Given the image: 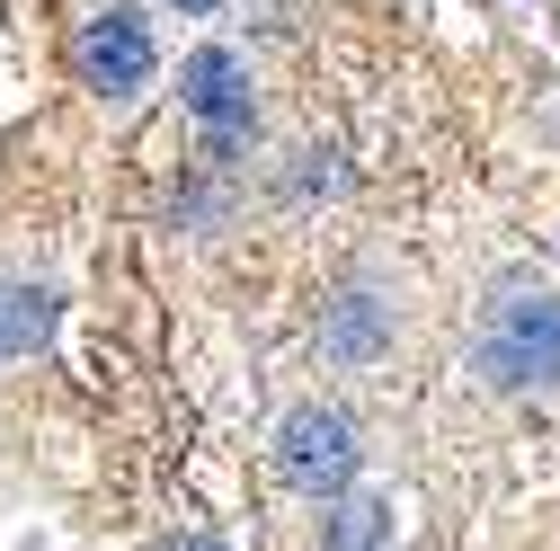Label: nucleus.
Segmentation results:
<instances>
[{
    "label": "nucleus",
    "mask_w": 560,
    "mask_h": 551,
    "mask_svg": "<svg viewBox=\"0 0 560 551\" xmlns=\"http://www.w3.org/2000/svg\"><path fill=\"white\" fill-rule=\"evenodd\" d=\"M383 348H392V303H383V294L357 285V294H338V303L320 312V356H329V365H374Z\"/></svg>",
    "instance_id": "39448f33"
},
{
    "label": "nucleus",
    "mask_w": 560,
    "mask_h": 551,
    "mask_svg": "<svg viewBox=\"0 0 560 551\" xmlns=\"http://www.w3.org/2000/svg\"><path fill=\"white\" fill-rule=\"evenodd\" d=\"M480 374L499 391H560V294L508 276L480 320Z\"/></svg>",
    "instance_id": "f257e3e1"
},
{
    "label": "nucleus",
    "mask_w": 560,
    "mask_h": 551,
    "mask_svg": "<svg viewBox=\"0 0 560 551\" xmlns=\"http://www.w3.org/2000/svg\"><path fill=\"white\" fill-rule=\"evenodd\" d=\"M178 10H187V19H205V10H223V0H178Z\"/></svg>",
    "instance_id": "6e6552de"
},
{
    "label": "nucleus",
    "mask_w": 560,
    "mask_h": 551,
    "mask_svg": "<svg viewBox=\"0 0 560 551\" xmlns=\"http://www.w3.org/2000/svg\"><path fill=\"white\" fill-rule=\"evenodd\" d=\"M357 462H365L357 419H347V409H329V400H303L294 419L276 427V471H285L303 499H338L347 480H357Z\"/></svg>",
    "instance_id": "f03ea898"
},
{
    "label": "nucleus",
    "mask_w": 560,
    "mask_h": 551,
    "mask_svg": "<svg viewBox=\"0 0 560 551\" xmlns=\"http://www.w3.org/2000/svg\"><path fill=\"white\" fill-rule=\"evenodd\" d=\"M178 107L214 133V143H241V133L258 125V98H249V62L232 45H196L178 62Z\"/></svg>",
    "instance_id": "7ed1b4c3"
},
{
    "label": "nucleus",
    "mask_w": 560,
    "mask_h": 551,
    "mask_svg": "<svg viewBox=\"0 0 560 551\" xmlns=\"http://www.w3.org/2000/svg\"><path fill=\"white\" fill-rule=\"evenodd\" d=\"M72 54H81V81L98 98H133V90H152V72H161V45H152L143 10H98Z\"/></svg>",
    "instance_id": "20e7f679"
},
{
    "label": "nucleus",
    "mask_w": 560,
    "mask_h": 551,
    "mask_svg": "<svg viewBox=\"0 0 560 551\" xmlns=\"http://www.w3.org/2000/svg\"><path fill=\"white\" fill-rule=\"evenodd\" d=\"M54 320H62V303H54L45 285H0V365H10V356H36L45 338H54Z\"/></svg>",
    "instance_id": "423d86ee"
},
{
    "label": "nucleus",
    "mask_w": 560,
    "mask_h": 551,
    "mask_svg": "<svg viewBox=\"0 0 560 551\" xmlns=\"http://www.w3.org/2000/svg\"><path fill=\"white\" fill-rule=\"evenodd\" d=\"M196 551H214V542H196Z\"/></svg>",
    "instance_id": "1a4fd4ad"
},
{
    "label": "nucleus",
    "mask_w": 560,
    "mask_h": 551,
    "mask_svg": "<svg viewBox=\"0 0 560 551\" xmlns=\"http://www.w3.org/2000/svg\"><path fill=\"white\" fill-rule=\"evenodd\" d=\"M392 534V507H374V499H357V507H338V525L320 534V551H374Z\"/></svg>",
    "instance_id": "0eeeda50"
}]
</instances>
